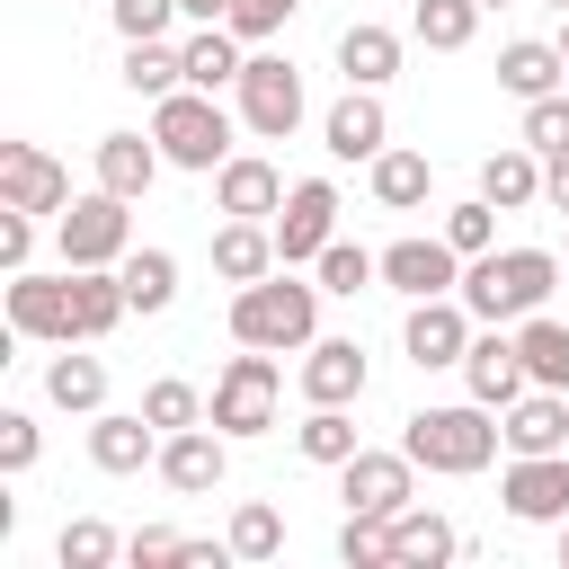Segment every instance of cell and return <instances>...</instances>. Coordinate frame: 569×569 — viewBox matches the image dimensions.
<instances>
[{
    "label": "cell",
    "instance_id": "cell-53",
    "mask_svg": "<svg viewBox=\"0 0 569 569\" xmlns=\"http://www.w3.org/2000/svg\"><path fill=\"white\" fill-rule=\"evenodd\" d=\"M480 9H507V0H480Z\"/></svg>",
    "mask_w": 569,
    "mask_h": 569
},
{
    "label": "cell",
    "instance_id": "cell-4",
    "mask_svg": "<svg viewBox=\"0 0 569 569\" xmlns=\"http://www.w3.org/2000/svg\"><path fill=\"white\" fill-rule=\"evenodd\" d=\"M151 142L169 151V169H222L231 160V116H222V98L213 89H169V98H151Z\"/></svg>",
    "mask_w": 569,
    "mask_h": 569
},
{
    "label": "cell",
    "instance_id": "cell-1",
    "mask_svg": "<svg viewBox=\"0 0 569 569\" xmlns=\"http://www.w3.org/2000/svg\"><path fill=\"white\" fill-rule=\"evenodd\" d=\"M498 445H507V427H498L489 400H445V409H409V418H400V453H409L418 471H445V480L489 471Z\"/></svg>",
    "mask_w": 569,
    "mask_h": 569
},
{
    "label": "cell",
    "instance_id": "cell-32",
    "mask_svg": "<svg viewBox=\"0 0 569 569\" xmlns=\"http://www.w3.org/2000/svg\"><path fill=\"white\" fill-rule=\"evenodd\" d=\"M516 347H525V373L542 391H569V320L533 311V320H516Z\"/></svg>",
    "mask_w": 569,
    "mask_h": 569
},
{
    "label": "cell",
    "instance_id": "cell-9",
    "mask_svg": "<svg viewBox=\"0 0 569 569\" xmlns=\"http://www.w3.org/2000/svg\"><path fill=\"white\" fill-rule=\"evenodd\" d=\"M338 498H347V516H400V507H418V462L391 445V453H373V445H356L347 462H338Z\"/></svg>",
    "mask_w": 569,
    "mask_h": 569
},
{
    "label": "cell",
    "instance_id": "cell-47",
    "mask_svg": "<svg viewBox=\"0 0 569 569\" xmlns=\"http://www.w3.org/2000/svg\"><path fill=\"white\" fill-rule=\"evenodd\" d=\"M27 258H36V213H18V204H0V267L18 276Z\"/></svg>",
    "mask_w": 569,
    "mask_h": 569
},
{
    "label": "cell",
    "instance_id": "cell-17",
    "mask_svg": "<svg viewBox=\"0 0 569 569\" xmlns=\"http://www.w3.org/2000/svg\"><path fill=\"white\" fill-rule=\"evenodd\" d=\"M0 204H18V213H62V204H71L62 160L36 151V142H0Z\"/></svg>",
    "mask_w": 569,
    "mask_h": 569
},
{
    "label": "cell",
    "instance_id": "cell-41",
    "mask_svg": "<svg viewBox=\"0 0 569 569\" xmlns=\"http://www.w3.org/2000/svg\"><path fill=\"white\" fill-rule=\"evenodd\" d=\"M445 240H453L462 258H489V249H498V204H489V196L453 204V213H445Z\"/></svg>",
    "mask_w": 569,
    "mask_h": 569
},
{
    "label": "cell",
    "instance_id": "cell-28",
    "mask_svg": "<svg viewBox=\"0 0 569 569\" xmlns=\"http://www.w3.org/2000/svg\"><path fill=\"white\" fill-rule=\"evenodd\" d=\"M44 400H53V409L98 418V409H107V365H98V356H80V338H71V347L44 365Z\"/></svg>",
    "mask_w": 569,
    "mask_h": 569
},
{
    "label": "cell",
    "instance_id": "cell-31",
    "mask_svg": "<svg viewBox=\"0 0 569 569\" xmlns=\"http://www.w3.org/2000/svg\"><path fill=\"white\" fill-rule=\"evenodd\" d=\"M480 18H489L480 0H418V9H409V36H418L427 53H462V44L480 36Z\"/></svg>",
    "mask_w": 569,
    "mask_h": 569
},
{
    "label": "cell",
    "instance_id": "cell-48",
    "mask_svg": "<svg viewBox=\"0 0 569 569\" xmlns=\"http://www.w3.org/2000/svg\"><path fill=\"white\" fill-rule=\"evenodd\" d=\"M542 204H551V213H569V151H551V160H542Z\"/></svg>",
    "mask_w": 569,
    "mask_h": 569
},
{
    "label": "cell",
    "instance_id": "cell-12",
    "mask_svg": "<svg viewBox=\"0 0 569 569\" xmlns=\"http://www.w3.org/2000/svg\"><path fill=\"white\" fill-rule=\"evenodd\" d=\"M498 498L516 525H569V453H516Z\"/></svg>",
    "mask_w": 569,
    "mask_h": 569
},
{
    "label": "cell",
    "instance_id": "cell-25",
    "mask_svg": "<svg viewBox=\"0 0 569 569\" xmlns=\"http://www.w3.org/2000/svg\"><path fill=\"white\" fill-rule=\"evenodd\" d=\"M480 196H489L498 213H525V204H542V151H533V142H507V151H489V160H480Z\"/></svg>",
    "mask_w": 569,
    "mask_h": 569
},
{
    "label": "cell",
    "instance_id": "cell-35",
    "mask_svg": "<svg viewBox=\"0 0 569 569\" xmlns=\"http://www.w3.org/2000/svg\"><path fill=\"white\" fill-rule=\"evenodd\" d=\"M124 293H133L142 320L169 311V302H178V258H169V249H124Z\"/></svg>",
    "mask_w": 569,
    "mask_h": 569
},
{
    "label": "cell",
    "instance_id": "cell-52",
    "mask_svg": "<svg viewBox=\"0 0 569 569\" xmlns=\"http://www.w3.org/2000/svg\"><path fill=\"white\" fill-rule=\"evenodd\" d=\"M560 569H569V525H560Z\"/></svg>",
    "mask_w": 569,
    "mask_h": 569
},
{
    "label": "cell",
    "instance_id": "cell-46",
    "mask_svg": "<svg viewBox=\"0 0 569 569\" xmlns=\"http://www.w3.org/2000/svg\"><path fill=\"white\" fill-rule=\"evenodd\" d=\"M178 551H187L178 525H142V533H124V560H133V569H178Z\"/></svg>",
    "mask_w": 569,
    "mask_h": 569
},
{
    "label": "cell",
    "instance_id": "cell-8",
    "mask_svg": "<svg viewBox=\"0 0 569 569\" xmlns=\"http://www.w3.org/2000/svg\"><path fill=\"white\" fill-rule=\"evenodd\" d=\"M0 311H9V338H44V347H71V338H80V293H71V267H62V276L18 267V276H9V293H0Z\"/></svg>",
    "mask_w": 569,
    "mask_h": 569
},
{
    "label": "cell",
    "instance_id": "cell-16",
    "mask_svg": "<svg viewBox=\"0 0 569 569\" xmlns=\"http://www.w3.org/2000/svg\"><path fill=\"white\" fill-rule=\"evenodd\" d=\"M222 471H231V436L204 418V427H178V436H160V480L178 489V498H204V489H222Z\"/></svg>",
    "mask_w": 569,
    "mask_h": 569
},
{
    "label": "cell",
    "instance_id": "cell-5",
    "mask_svg": "<svg viewBox=\"0 0 569 569\" xmlns=\"http://www.w3.org/2000/svg\"><path fill=\"white\" fill-rule=\"evenodd\" d=\"M276 400H284V365L267 356V347H240L222 373H213V427L231 436V445H249V436H267L276 427Z\"/></svg>",
    "mask_w": 569,
    "mask_h": 569
},
{
    "label": "cell",
    "instance_id": "cell-30",
    "mask_svg": "<svg viewBox=\"0 0 569 569\" xmlns=\"http://www.w3.org/2000/svg\"><path fill=\"white\" fill-rule=\"evenodd\" d=\"M133 98H169V89H187V53L169 44V36H142V44H124V71H116Z\"/></svg>",
    "mask_w": 569,
    "mask_h": 569
},
{
    "label": "cell",
    "instance_id": "cell-13",
    "mask_svg": "<svg viewBox=\"0 0 569 569\" xmlns=\"http://www.w3.org/2000/svg\"><path fill=\"white\" fill-rule=\"evenodd\" d=\"M462 391H471V400H489V409H507V400H525V391H533L516 329H471V347H462Z\"/></svg>",
    "mask_w": 569,
    "mask_h": 569
},
{
    "label": "cell",
    "instance_id": "cell-29",
    "mask_svg": "<svg viewBox=\"0 0 569 569\" xmlns=\"http://www.w3.org/2000/svg\"><path fill=\"white\" fill-rule=\"evenodd\" d=\"M391 551H400V569H436V560L462 551V533H453L436 507H400V516H391Z\"/></svg>",
    "mask_w": 569,
    "mask_h": 569
},
{
    "label": "cell",
    "instance_id": "cell-34",
    "mask_svg": "<svg viewBox=\"0 0 569 569\" xmlns=\"http://www.w3.org/2000/svg\"><path fill=\"white\" fill-rule=\"evenodd\" d=\"M311 276H320V293H365V284H382V249H356V240H329L320 258H311Z\"/></svg>",
    "mask_w": 569,
    "mask_h": 569
},
{
    "label": "cell",
    "instance_id": "cell-42",
    "mask_svg": "<svg viewBox=\"0 0 569 569\" xmlns=\"http://www.w3.org/2000/svg\"><path fill=\"white\" fill-rule=\"evenodd\" d=\"M516 142H533L542 160L551 151H569V89H551V98H525V133Z\"/></svg>",
    "mask_w": 569,
    "mask_h": 569
},
{
    "label": "cell",
    "instance_id": "cell-26",
    "mask_svg": "<svg viewBox=\"0 0 569 569\" xmlns=\"http://www.w3.org/2000/svg\"><path fill=\"white\" fill-rule=\"evenodd\" d=\"M391 71H400V36L373 27V18H356V27L338 36V80H347V89H382Z\"/></svg>",
    "mask_w": 569,
    "mask_h": 569
},
{
    "label": "cell",
    "instance_id": "cell-27",
    "mask_svg": "<svg viewBox=\"0 0 569 569\" xmlns=\"http://www.w3.org/2000/svg\"><path fill=\"white\" fill-rule=\"evenodd\" d=\"M365 169H373V204H382V213H418V204H427V187H436L427 151H400V142H391V151H373Z\"/></svg>",
    "mask_w": 569,
    "mask_h": 569
},
{
    "label": "cell",
    "instance_id": "cell-7",
    "mask_svg": "<svg viewBox=\"0 0 569 569\" xmlns=\"http://www.w3.org/2000/svg\"><path fill=\"white\" fill-rule=\"evenodd\" d=\"M231 98H240V124H249L258 142H284V133L302 124V71H293L284 53H249L240 80H231Z\"/></svg>",
    "mask_w": 569,
    "mask_h": 569
},
{
    "label": "cell",
    "instance_id": "cell-39",
    "mask_svg": "<svg viewBox=\"0 0 569 569\" xmlns=\"http://www.w3.org/2000/svg\"><path fill=\"white\" fill-rule=\"evenodd\" d=\"M204 409H213V400H204L196 382H178V373H160V382L142 391V418H151L160 436H178V427H204Z\"/></svg>",
    "mask_w": 569,
    "mask_h": 569
},
{
    "label": "cell",
    "instance_id": "cell-3",
    "mask_svg": "<svg viewBox=\"0 0 569 569\" xmlns=\"http://www.w3.org/2000/svg\"><path fill=\"white\" fill-rule=\"evenodd\" d=\"M231 338H240V347H267V356L311 347V338H320V284H302L293 267L240 284V293H231Z\"/></svg>",
    "mask_w": 569,
    "mask_h": 569
},
{
    "label": "cell",
    "instance_id": "cell-40",
    "mask_svg": "<svg viewBox=\"0 0 569 569\" xmlns=\"http://www.w3.org/2000/svg\"><path fill=\"white\" fill-rule=\"evenodd\" d=\"M338 560H347V569H400L391 525H382V516H347V525H338Z\"/></svg>",
    "mask_w": 569,
    "mask_h": 569
},
{
    "label": "cell",
    "instance_id": "cell-14",
    "mask_svg": "<svg viewBox=\"0 0 569 569\" xmlns=\"http://www.w3.org/2000/svg\"><path fill=\"white\" fill-rule=\"evenodd\" d=\"M293 382H302V400H311V409H356V400H365V382H373V365H365V347H356V338H311Z\"/></svg>",
    "mask_w": 569,
    "mask_h": 569
},
{
    "label": "cell",
    "instance_id": "cell-10",
    "mask_svg": "<svg viewBox=\"0 0 569 569\" xmlns=\"http://www.w3.org/2000/svg\"><path fill=\"white\" fill-rule=\"evenodd\" d=\"M471 311H462V293H427V302H409V320H400V356L418 365V373H436V365H462V347H471Z\"/></svg>",
    "mask_w": 569,
    "mask_h": 569
},
{
    "label": "cell",
    "instance_id": "cell-23",
    "mask_svg": "<svg viewBox=\"0 0 569 569\" xmlns=\"http://www.w3.org/2000/svg\"><path fill=\"white\" fill-rule=\"evenodd\" d=\"M498 89L525 107V98H551V89H569V62H560V44H542V36H516V44H498Z\"/></svg>",
    "mask_w": 569,
    "mask_h": 569
},
{
    "label": "cell",
    "instance_id": "cell-2",
    "mask_svg": "<svg viewBox=\"0 0 569 569\" xmlns=\"http://www.w3.org/2000/svg\"><path fill=\"white\" fill-rule=\"evenodd\" d=\"M551 284H560V258L551 249H489V258H462V311L480 320V329H516V320H533L542 302H551Z\"/></svg>",
    "mask_w": 569,
    "mask_h": 569
},
{
    "label": "cell",
    "instance_id": "cell-43",
    "mask_svg": "<svg viewBox=\"0 0 569 569\" xmlns=\"http://www.w3.org/2000/svg\"><path fill=\"white\" fill-rule=\"evenodd\" d=\"M107 18L124 44H142V36H169V18H187V9L178 0H107Z\"/></svg>",
    "mask_w": 569,
    "mask_h": 569
},
{
    "label": "cell",
    "instance_id": "cell-19",
    "mask_svg": "<svg viewBox=\"0 0 569 569\" xmlns=\"http://www.w3.org/2000/svg\"><path fill=\"white\" fill-rule=\"evenodd\" d=\"M213 213H249V222H276L284 213V169L258 160V151H231L213 169Z\"/></svg>",
    "mask_w": 569,
    "mask_h": 569
},
{
    "label": "cell",
    "instance_id": "cell-49",
    "mask_svg": "<svg viewBox=\"0 0 569 569\" xmlns=\"http://www.w3.org/2000/svg\"><path fill=\"white\" fill-rule=\"evenodd\" d=\"M222 560H231V542H196V533H187V551H178V569H222Z\"/></svg>",
    "mask_w": 569,
    "mask_h": 569
},
{
    "label": "cell",
    "instance_id": "cell-51",
    "mask_svg": "<svg viewBox=\"0 0 569 569\" xmlns=\"http://www.w3.org/2000/svg\"><path fill=\"white\" fill-rule=\"evenodd\" d=\"M551 44H560V62H569V9H560V36H551Z\"/></svg>",
    "mask_w": 569,
    "mask_h": 569
},
{
    "label": "cell",
    "instance_id": "cell-15",
    "mask_svg": "<svg viewBox=\"0 0 569 569\" xmlns=\"http://www.w3.org/2000/svg\"><path fill=\"white\" fill-rule=\"evenodd\" d=\"M382 284H391V293H409V302L453 293V284H462V249H453L445 231H436V240H418V231H409V240H391V249H382Z\"/></svg>",
    "mask_w": 569,
    "mask_h": 569
},
{
    "label": "cell",
    "instance_id": "cell-37",
    "mask_svg": "<svg viewBox=\"0 0 569 569\" xmlns=\"http://www.w3.org/2000/svg\"><path fill=\"white\" fill-rule=\"evenodd\" d=\"M222 542H231V560H276V551H284V516H276L267 498H240Z\"/></svg>",
    "mask_w": 569,
    "mask_h": 569
},
{
    "label": "cell",
    "instance_id": "cell-36",
    "mask_svg": "<svg viewBox=\"0 0 569 569\" xmlns=\"http://www.w3.org/2000/svg\"><path fill=\"white\" fill-rule=\"evenodd\" d=\"M293 453L320 462V471H338V462L356 453V418H347V409H311V418L293 427Z\"/></svg>",
    "mask_w": 569,
    "mask_h": 569
},
{
    "label": "cell",
    "instance_id": "cell-44",
    "mask_svg": "<svg viewBox=\"0 0 569 569\" xmlns=\"http://www.w3.org/2000/svg\"><path fill=\"white\" fill-rule=\"evenodd\" d=\"M293 9H302V0H231V18H222V27H231L240 44H267V36H276Z\"/></svg>",
    "mask_w": 569,
    "mask_h": 569
},
{
    "label": "cell",
    "instance_id": "cell-21",
    "mask_svg": "<svg viewBox=\"0 0 569 569\" xmlns=\"http://www.w3.org/2000/svg\"><path fill=\"white\" fill-rule=\"evenodd\" d=\"M498 427H507V453H569V391H525V400H507L498 409Z\"/></svg>",
    "mask_w": 569,
    "mask_h": 569
},
{
    "label": "cell",
    "instance_id": "cell-45",
    "mask_svg": "<svg viewBox=\"0 0 569 569\" xmlns=\"http://www.w3.org/2000/svg\"><path fill=\"white\" fill-rule=\"evenodd\" d=\"M36 453H44L36 418L27 409H0V471H36Z\"/></svg>",
    "mask_w": 569,
    "mask_h": 569
},
{
    "label": "cell",
    "instance_id": "cell-50",
    "mask_svg": "<svg viewBox=\"0 0 569 569\" xmlns=\"http://www.w3.org/2000/svg\"><path fill=\"white\" fill-rule=\"evenodd\" d=\"M178 9H187L196 27H222V18H231V0H178Z\"/></svg>",
    "mask_w": 569,
    "mask_h": 569
},
{
    "label": "cell",
    "instance_id": "cell-38",
    "mask_svg": "<svg viewBox=\"0 0 569 569\" xmlns=\"http://www.w3.org/2000/svg\"><path fill=\"white\" fill-rule=\"evenodd\" d=\"M53 560H62V569H107V560H124V533L98 525V516H71V525L53 533Z\"/></svg>",
    "mask_w": 569,
    "mask_h": 569
},
{
    "label": "cell",
    "instance_id": "cell-20",
    "mask_svg": "<svg viewBox=\"0 0 569 569\" xmlns=\"http://www.w3.org/2000/svg\"><path fill=\"white\" fill-rule=\"evenodd\" d=\"M276 267H284V249H276V222L222 213V231H213V276H222V284H258V276H276Z\"/></svg>",
    "mask_w": 569,
    "mask_h": 569
},
{
    "label": "cell",
    "instance_id": "cell-11",
    "mask_svg": "<svg viewBox=\"0 0 569 569\" xmlns=\"http://www.w3.org/2000/svg\"><path fill=\"white\" fill-rule=\"evenodd\" d=\"M329 240H338V187H329V178H293V187H284V213H276L284 267H311Z\"/></svg>",
    "mask_w": 569,
    "mask_h": 569
},
{
    "label": "cell",
    "instance_id": "cell-33",
    "mask_svg": "<svg viewBox=\"0 0 569 569\" xmlns=\"http://www.w3.org/2000/svg\"><path fill=\"white\" fill-rule=\"evenodd\" d=\"M178 53H187V89H231V80H240V62H249L231 27H196Z\"/></svg>",
    "mask_w": 569,
    "mask_h": 569
},
{
    "label": "cell",
    "instance_id": "cell-54",
    "mask_svg": "<svg viewBox=\"0 0 569 569\" xmlns=\"http://www.w3.org/2000/svg\"><path fill=\"white\" fill-rule=\"evenodd\" d=\"M551 9H569V0H551Z\"/></svg>",
    "mask_w": 569,
    "mask_h": 569
},
{
    "label": "cell",
    "instance_id": "cell-6",
    "mask_svg": "<svg viewBox=\"0 0 569 569\" xmlns=\"http://www.w3.org/2000/svg\"><path fill=\"white\" fill-rule=\"evenodd\" d=\"M53 249H62V267H124V249H133V204L124 196H71L62 213H53Z\"/></svg>",
    "mask_w": 569,
    "mask_h": 569
},
{
    "label": "cell",
    "instance_id": "cell-18",
    "mask_svg": "<svg viewBox=\"0 0 569 569\" xmlns=\"http://www.w3.org/2000/svg\"><path fill=\"white\" fill-rule=\"evenodd\" d=\"M320 151H329V160H373V151H391L382 89H347V98L320 116Z\"/></svg>",
    "mask_w": 569,
    "mask_h": 569
},
{
    "label": "cell",
    "instance_id": "cell-22",
    "mask_svg": "<svg viewBox=\"0 0 569 569\" xmlns=\"http://www.w3.org/2000/svg\"><path fill=\"white\" fill-rule=\"evenodd\" d=\"M89 462H98V471H142V462H160V427H151L142 409H98V418H89Z\"/></svg>",
    "mask_w": 569,
    "mask_h": 569
},
{
    "label": "cell",
    "instance_id": "cell-24",
    "mask_svg": "<svg viewBox=\"0 0 569 569\" xmlns=\"http://www.w3.org/2000/svg\"><path fill=\"white\" fill-rule=\"evenodd\" d=\"M160 169H169V151H160V142H142V133H98V187H107V196H124V204H133V196H151V178H160Z\"/></svg>",
    "mask_w": 569,
    "mask_h": 569
}]
</instances>
